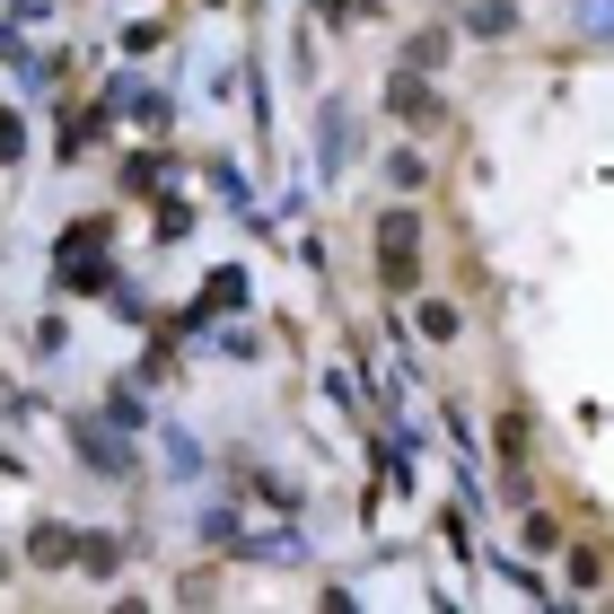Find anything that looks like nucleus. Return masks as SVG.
I'll list each match as a JSON object with an SVG mask.
<instances>
[{"instance_id": "obj_1", "label": "nucleus", "mask_w": 614, "mask_h": 614, "mask_svg": "<svg viewBox=\"0 0 614 614\" xmlns=\"http://www.w3.org/2000/svg\"><path fill=\"white\" fill-rule=\"evenodd\" d=\"M377 272H386V290H422V211L377 220Z\"/></svg>"}, {"instance_id": "obj_2", "label": "nucleus", "mask_w": 614, "mask_h": 614, "mask_svg": "<svg viewBox=\"0 0 614 614\" xmlns=\"http://www.w3.org/2000/svg\"><path fill=\"white\" fill-rule=\"evenodd\" d=\"M386 106H395V115H404V123H439V97L422 89V71H413V62L395 71V89H386Z\"/></svg>"}, {"instance_id": "obj_3", "label": "nucleus", "mask_w": 614, "mask_h": 614, "mask_svg": "<svg viewBox=\"0 0 614 614\" xmlns=\"http://www.w3.org/2000/svg\"><path fill=\"white\" fill-rule=\"evenodd\" d=\"M27 553H35V571H71V562H80V535H71V527H35Z\"/></svg>"}, {"instance_id": "obj_4", "label": "nucleus", "mask_w": 614, "mask_h": 614, "mask_svg": "<svg viewBox=\"0 0 614 614\" xmlns=\"http://www.w3.org/2000/svg\"><path fill=\"white\" fill-rule=\"evenodd\" d=\"M439 53H448V35H439V27H422V35H413V53H404V62H413V71H439Z\"/></svg>"}, {"instance_id": "obj_5", "label": "nucleus", "mask_w": 614, "mask_h": 614, "mask_svg": "<svg viewBox=\"0 0 614 614\" xmlns=\"http://www.w3.org/2000/svg\"><path fill=\"white\" fill-rule=\"evenodd\" d=\"M80 571L106 580V571H115V535H80Z\"/></svg>"}, {"instance_id": "obj_6", "label": "nucleus", "mask_w": 614, "mask_h": 614, "mask_svg": "<svg viewBox=\"0 0 614 614\" xmlns=\"http://www.w3.org/2000/svg\"><path fill=\"white\" fill-rule=\"evenodd\" d=\"M422 334H430V343H448V334H457V308H439V299H430V308H422Z\"/></svg>"}]
</instances>
